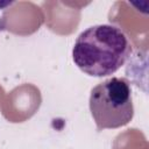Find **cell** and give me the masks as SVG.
Segmentation results:
<instances>
[{"label": "cell", "instance_id": "2", "mask_svg": "<svg viewBox=\"0 0 149 149\" xmlns=\"http://www.w3.org/2000/svg\"><path fill=\"white\" fill-rule=\"evenodd\" d=\"M88 104L98 130L123 127L134 116L132 88L126 78L112 77L99 83L91 90Z\"/></svg>", "mask_w": 149, "mask_h": 149}, {"label": "cell", "instance_id": "3", "mask_svg": "<svg viewBox=\"0 0 149 149\" xmlns=\"http://www.w3.org/2000/svg\"><path fill=\"white\" fill-rule=\"evenodd\" d=\"M41 101V92L36 86L20 85L7 95L2 106V115L10 122H23L36 113Z\"/></svg>", "mask_w": 149, "mask_h": 149}, {"label": "cell", "instance_id": "4", "mask_svg": "<svg viewBox=\"0 0 149 149\" xmlns=\"http://www.w3.org/2000/svg\"><path fill=\"white\" fill-rule=\"evenodd\" d=\"M14 2L13 1H3V0H0V9H5L7 7H10Z\"/></svg>", "mask_w": 149, "mask_h": 149}, {"label": "cell", "instance_id": "5", "mask_svg": "<svg viewBox=\"0 0 149 149\" xmlns=\"http://www.w3.org/2000/svg\"><path fill=\"white\" fill-rule=\"evenodd\" d=\"M3 88L0 86V104H1V100H2V98H3Z\"/></svg>", "mask_w": 149, "mask_h": 149}, {"label": "cell", "instance_id": "1", "mask_svg": "<svg viewBox=\"0 0 149 149\" xmlns=\"http://www.w3.org/2000/svg\"><path fill=\"white\" fill-rule=\"evenodd\" d=\"M130 52V42L121 28L95 24L77 37L72 48V59L87 76L107 77L126 63Z\"/></svg>", "mask_w": 149, "mask_h": 149}]
</instances>
